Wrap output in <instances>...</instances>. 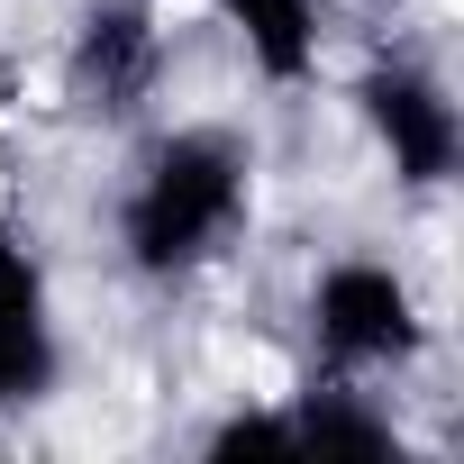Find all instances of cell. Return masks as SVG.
I'll return each instance as SVG.
<instances>
[{
  "mask_svg": "<svg viewBox=\"0 0 464 464\" xmlns=\"http://www.w3.org/2000/svg\"><path fill=\"white\" fill-rule=\"evenodd\" d=\"M256 218V146L237 128H164L119 191V256L137 283L209 274Z\"/></svg>",
  "mask_w": 464,
  "mask_h": 464,
  "instance_id": "obj_1",
  "label": "cell"
},
{
  "mask_svg": "<svg viewBox=\"0 0 464 464\" xmlns=\"http://www.w3.org/2000/svg\"><path fill=\"white\" fill-rule=\"evenodd\" d=\"M310 346L328 364V382H364V373H401L428 346V310L410 292L401 265L382 256H337L310 283Z\"/></svg>",
  "mask_w": 464,
  "mask_h": 464,
  "instance_id": "obj_2",
  "label": "cell"
},
{
  "mask_svg": "<svg viewBox=\"0 0 464 464\" xmlns=\"http://www.w3.org/2000/svg\"><path fill=\"white\" fill-rule=\"evenodd\" d=\"M355 110H364V128H373V146H382V164H392L401 191H446L455 182V164H464V110H455V92L428 64H410V55L373 64L355 82Z\"/></svg>",
  "mask_w": 464,
  "mask_h": 464,
  "instance_id": "obj_3",
  "label": "cell"
},
{
  "mask_svg": "<svg viewBox=\"0 0 464 464\" xmlns=\"http://www.w3.org/2000/svg\"><path fill=\"white\" fill-rule=\"evenodd\" d=\"M64 373V328H55V283L37 237L0 227V419H19L55 392Z\"/></svg>",
  "mask_w": 464,
  "mask_h": 464,
  "instance_id": "obj_4",
  "label": "cell"
},
{
  "mask_svg": "<svg viewBox=\"0 0 464 464\" xmlns=\"http://www.w3.org/2000/svg\"><path fill=\"white\" fill-rule=\"evenodd\" d=\"M164 82V19L155 0H92L73 28V92L92 119H137Z\"/></svg>",
  "mask_w": 464,
  "mask_h": 464,
  "instance_id": "obj_5",
  "label": "cell"
},
{
  "mask_svg": "<svg viewBox=\"0 0 464 464\" xmlns=\"http://www.w3.org/2000/svg\"><path fill=\"white\" fill-rule=\"evenodd\" d=\"M218 19L237 28L246 64H256L274 92H301V82L319 73V37H328L319 0H218Z\"/></svg>",
  "mask_w": 464,
  "mask_h": 464,
  "instance_id": "obj_6",
  "label": "cell"
},
{
  "mask_svg": "<svg viewBox=\"0 0 464 464\" xmlns=\"http://www.w3.org/2000/svg\"><path fill=\"white\" fill-rule=\"evenodd\" d=\"M292 428H301V455H355V464L392 455V464H401L392 410H373V392H355V382H310V392L292 401Z\"/></svg>",
  "mask_w": 464,
  "mask_h": 464,
  "instance_id": "obj_7",
  "label": "cell"
},
{
  "mask_svg": "<svg viewBox=\"0 0 464 464\" xmlns=\"http://www.w3.org/2000/svg\"><path fill=\"white\" fill-rule=\"evenodd\" d=\"M200 455L209 464H301V428H292V410H227V419H209L200 428Z\"/></svg>",
  "mask_w": 464,
  "mask_h": 464,
  "instance_id": "obj_8",
  "label": "cell"
},
{
  "mask_svg": "<svg viewBox=\"0 0 464 464\" xmlns=\"http://www.w3.org/2000/svg\"><path fill=\"white\" fill-rule=\"evenodd\" d=\"M10 92H19V73H10V55H0V110H10Z\"/></svg>",
  "mask_w": 464,
  "mask_h": 464,
  "instance_id": "obj_9",
  "label": "cell"
}]
</instances>
